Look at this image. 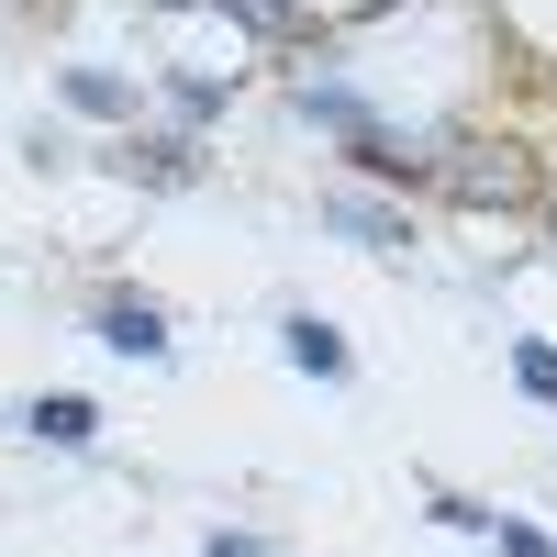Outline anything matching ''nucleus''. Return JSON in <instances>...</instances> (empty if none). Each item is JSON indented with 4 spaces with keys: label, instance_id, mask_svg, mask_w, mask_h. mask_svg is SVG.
Returning <instances> with one entry per match:
<instances>
[{
    "label": "nucleus",
    "instance_id": "nucleus-1",
    "mask_svg": "<svg viewBox=\"0 0 557 557\" xmlns=\"http://www.w3.org/2000/svg\"><path fill=\"white\" fill-rule=\"evenodd\" d=\"M101 346H123V357H168V312L157 301H101Z\"/></svg>",
    "mask_w": 557,
    "mask_h": 557
},
{
    "label": "nucleus",
    "instance_id": "nucleus-2",
    "mask_svg": "<svg viewBox=\"0 0 557 557\" xmlns=\"http://www.w3.org/2000/svg\"><path fill=\"white\" fill-rule=\"evenodd\" d=\"M23 424H34L45 446H89V435H101V412H89L78 391H57V401H34V412H23Z\"/></svg>",
    "mask_w": 557,
    "mask_h": 557
},
{
    "label": "nucleus",
    "instance_id": "nucleus-3",
    "mask_svg": "<svg viewBox=\"0 0 557 557\" xmlns=\"http://www.w3.org/2000/svg\"><path fill=\"white\" fill-rule=\"evenodd\" d=\"M290 368H312V380H346V335H335V323H312V312H290Z\"/></svg>",
    "mask_w": 557,
    "mask_h": 557
},
{
    "label": "nucleus",
    "instance_id": "nucleus-4",
    "mask_svg": "<svg viewBox=\"0 0 557 557\" xmlns=\"http://www.w3.org/2000/svg\"><path fill=\"white\" fill-rule=\"evenodd\" d=\"M323 223H335V235H357V246H401V212H391V201H357V190L323 201Z\"/></svg>",
    "mask_w": 557,
    "mask_h": 557
},
{
    "label": "nucleus",
    "instance_id": "nucleus-5",
    "mask_svg": "<svg viewBox=\"0 0 557 557\" xmlns=\"http://www.w3.org/2000/svg\"><path fill=\"white\" fill-rule=\"evenodd\" d=\"M67 112H101V123H123V112H134V89H123L112 67H67Z\"/></svg>",
    "mask_w": 557,
    "mask_h": 557
},
{
    "label": "nucleus",
    "instance_id": "nucleus-6",
    "mask_svg": "<svg viewBox=\"0 0 557 557\" xmlns=\"http://www.w3.org/2000/svg\"><path fill=\"white\" fill-rule=\"evenodd\" d=\"M513 380H524V391L557 412V346H546V335H524V346H513Z\"/></svg>",
    "mask_w": 557,
    "mask_h": 557
},
{
    "label": "nucleus",
    "instance_id": "nucleus-7",
    "mask_svg": "<svg viewBox=\"0 0 557 557\" xmlns=\"http://www.w3.org/2000/svg\"><path fill=\"white\" fill-rule=\"evenodd\" d=\"M491 535H502V557H557V535H546V524H491Z\"/></svg>",
    "mask_w": 557,
    "mask_h": 557
},
{
    "label": "nucleus",
    "instance_id": "nucleus-8",
    "mask_svg": "<svg viewBox=\"0 0 557 557\" xmlns=\"http://www.w3.org/2000/svg\"><path fill=\"white\" fill-rule=\"evenodd\" d=\"M201 557H268V546H257V535H212Z\"/></svg>",
    "mask_w": 557,
    "mask_h": 557
}]
</instances>
